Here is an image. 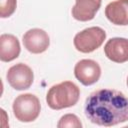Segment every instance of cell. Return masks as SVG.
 I'll use <instances>...</instances> for the list:
<instances>
[{
    "label": "cell",
    "instance_id": "1",
    "mask_svg": "<svg viewBox=\"0 0 128 128\" xmlns=\"http://www.w3.org/2000/svg\"><path fill=\"white\" fill-rule=\"evenodd\" d=\"M88 120L99 126L110 127L128 121V97L115 89H99L85 101Z\"/></svg>",
    "mask_w": 128,
    "mask_h": 128
},
{
    "label": "cell",
    "instance_id": "2",
    "mask_svg": "<svg viewBox=\"0 0 128 128\" xmlns=\"http://www.w3.org/2000/svg\"><path fill=\"white\" fill-rule=\"evenodd\" d=\"M80 97L79 87L71 81L53 85L47 92L46 102L51 109L61 110L74 106Z\"/></svg>",
    "mask_w": 128,
    "mask_h": 128
},
{
    "label": "cell",
    "instance_id": "3",
    "mask_svg": "<svg viewBox=\"0 0 128 128\" xmlns=\"http://www.w3.org/2000/svg\"><path fill=\"white\" fill-rule=\"evenodd\" d=\"M13 114L20 122L28 123L36 120L40 114L41 105L37 96L25 93L17 96L12 105Z\"/></svg>",
    "mask_w": 128,
    "mask_h": 128
},
{
    "label": "cell",
    "instance_id": "4",
    "mask_svg": "<svg viewBox=\"0 0 128 128\" xmlns=\"http://www.w3.org/2000/svg\"><path fill=\"white\" fill-rule=\"evenodd\" d=\"M106 39V32L98 26L86 28L78 32L73 40L77 51L81 53H91L98 49Z\"/></svg>",
    "mask_w": 128,
    "mask_h": 128
},
{
    "label": "cell",
    "instance_id": "5",
    "mask_svg": "<svg viewBox=\"0 0 128 128\" xmlns=\"http://www.w3.org/2000/svg\"><path fill=\"white\" fill-rule=\"evenodd\" d=\"M6 78L12 88L20 91L30 88L34 81V74L28 65L17 63L8 69Z\"/></svg>",
    "mask_w": 128,
    "mask_h": 128
},
{
    "label": "cell",
    "instance_id": "6",
    "mask_svg": "<svg viewBox=\"0 0 128 128\" xmlns=\"http://www.w3.org/2000/svg\"><path fill=\"white\" fill-rule=\"evenodd\" d=\"M74 75L80 83L85 86H90L99 80L101 68L99 64L92 59H82L76 63Z\"/></svg>",
    "mask_w": 128,
    "mask_h": 128
},
{
    "label": "cell",
    "instance_id": "7",
    "mask_svg": "<svg viewBox=\"0 0 128 128\" xmlns=\"http://www.w3.org/2000/svg\"><path fill=\"white\" fill-rule=\"evenodd\" d=\"M22 42L27 51L33 54H40L48 49L50 45V38L44 30L40 28H33L25 32Z\"/></svg>",
    "mask_w": 128,
    "mask_h": 128
},
{
    "label": "cell",
    "instance_id": "8",
    "mask_svg": "<svg viewBox=\"0 0 128 128\" xmlns=\"http://www.w3.org/2000/svg\"><path fill=\"white\" fill-rule=\"evenodd\" d=\"M106 57L115 63H124L128 61V39L114 37L109 39L104 46Z\"/></svg>",
    "mask_w": 128,
    "mask_h": 128
},
{
    "label": "cell",
    "instance_id": "9",
    "mask_svg": "<svg viewBox=\"0 0 128 128\" xmlns=\"http://www.w3.org/2000/svg\"><path fill=\"white\" fill-rule=\"evenodd\" d=\"M102 0H75L72 7V16L74 19L86 22L92 20L101 6Z\"/></svg>",
    "mask_w": 128,
    "mask_h": 128
},
{
    "label": "cell",
    "instance_id": "10",
    "mask_svg": "<svg viewBox=\"0 0 128 128\" xmlns=\"http://www.w3.org/2000/svg\"><path fill=\"white\" fill-rule=\"evenodd\" d=\"M106 18L115 25H128V0H115L105 7Z\"/></svg>",
    "mask_w": 128,
    "mask_h": 128
},
{
    "label": "cell",
    "instance_id": "11",
    "mask_svg": "<svg viewBox=\"0 0 128 128\" xmlns=\"http://www.w3.org/2000/svg\"><path fill=\"white\" fill-rule=\"evenodd\" d=\"M21 48L19 40L12 34H2L0 36V60L10 62L20 54Z\"/></svg>",
    "mask_w": 128,
    "mask_h": 128
},
{
    "label": "cell",
    "instance_id": "12",
    "mask_svg": "<svg viewBox=\"0 0 128 128\" xmlns=\"http://www.w3.org/2000/svg\"><path fill=\"white\" fill-rule=\"evenodd\" d=\"M57 127L58 128H81L82 123L75 114L68 113L63 115L60 118L57 124Z\"/></svg>",
    "mask_w": 128,
    "mask_h": 128
},
{
    "label": "cell",
    "instance_id": "13",
    "mask_svg": "<svg viewBox=\"0 0 128 128\" xmlns=\"http://www.w3.org/2000/svg\"><path fill=\"white\" fill-rule=\"evenodd\" d=\"M17 0H0V17H10L16 10Z\"/></svg>",
    "mask_w": 128,
    "mask_h": 128
},
{
    "label": "cell",
    "instance_id": "14",
    "mask_svg": "<svg viewBox=\"0 0 128 128\" xmlns=\"http://www.w3.org/2000/svg\"><path fill=\"white\" fill-rule=\"evenodd\" d=\"M127 86H128V77H127Z\"/></svg>",
    "mask_w": 128,
    "mask_h": 128
}]
</instances>
